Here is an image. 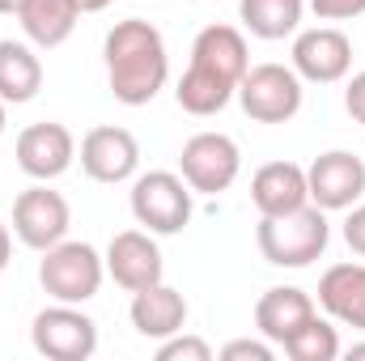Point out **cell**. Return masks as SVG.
<instances>
[{"mask_svg": "<svg viewBox=\"0 0 365 361\" xmlns=\"http://www.w3.org/2000/svg\"><path fill=\"white\" fill-rule=\"evenodd\" d=\"M158 361H212V349L200 340V336H166L162 345H158Z\"/></svg>", "mask_w": 365, "mask_h": 361, "instance_id": "obj_23", "label": "cell"}, {"mask_svg": "<svg viewBox=\"0 0 365 361\" xmlns=\"http://www.w3.org/2000/svg\"><path fill=\"white\" fill-rule=\"evenodd\" d=\"M310 315H319L314 310V298L306 289H293V285H276V289H268L255 302V327L272 345H284Z\"/></svg>", "mask_w": 365, "mask_h": 361, "instance_id": "obj_18", "label": "cell"}, {"mask_svg": "<svg viewBox=\"0 0 365 361\" xmlns=\"http://www.w3.org/2000/svg\"><path fill=\"white\" fill-rule=\"evenodd\" d=\"M30 340H34V349L43 357H51V361H86L98 349V323L81 306L56 302V306H47V310L34 315Z\"/></svg>", "mask_w": 365, "mask_h": 361, "instance_id": "obj_7", "label": "cell"}, {"mask_svg": "<svg viewBox=\"0 0 365 361\" xmlns=\"http://www.w3.org/2000/svg\"><path fill=\"white\" fill-rule=\"evenodd\" d=\"M221 357L225 361H272L276 349H272V340H230L221 349Z\"/></svg>", "mask_w": 365, "mask_h": 361, "instance_id": "obj_24", "label": "cell"}, {"mask_svg": "<svg viewBox=\"0 0 365 361\" xmlns=\"http://www.w3.org/2000/svg\"><path fill=\"white\" fill-rule=\"evenodd\" d=\"M4 106H9V102L0 98V136H4V128H9V111H4Z\"/></svg>", "mask_w": 365, "mask_h": 361, "instance_id": "obj_31", "label": "cell"}, {"mask_svg": "<svg viewBox=\"0 0 365 361\" xmlns=\"http://www.w3.org/2000/svg\"><path fill=\"white\" fill-rule=\"evenodd\" d=\"M319 306L327 319L365 332V264H331L319 280Z\"/></svg>", "mask_w": 365, "mask_h": 361, "instance_id": "obj_17", "label": "cell"}, {"mask_svg": "<svg viewBox=\"0 0 365 361\" xmlns=\"http://www.w3.org/2000/svg\"><path fill=\"white\" fill-rule=\"evenodd\" d=\"M344 243L365 260V204H353L349 217H344Z\"/></svg>", "mask_w": 365, "mask_h": 361, "instance_id": "obj_26", "label": "cell"}, {"mask_svg": "<svg viewBox=\"0 0 365 361\" xmlns=\"http://www.w3.org/2000/svg\"><path fill=\"white\" fill-rule=\"evenodd\" d=\"M191 187L175 171H149L132 179V217L149 234H179L191 221Z\"/></svg>", "mask_w": 365, "mask_h": 361, "instance_id": "obj_4", "label": "cell"}, {"mask_svg": "<svg viewBox=\"0 0 365 361\" xmlns=\"http://www.w3.org/2000/svg\"><path fill=\"white\" fill-rule=\"evenodd\" d=\"M77 162V141L64 123H30L17 136V166L38 183L60 179Z\"/></svg>", "mask_w": 365, "mask_h": 361, "instance_id": "obj_14", "label": "cell"}, {"mask_svg": "<svg viewBox=\"0 0 365 361\" xmlns=\"http://www.w3.org/2000/svg\"><path fill=\"white\" fill-rule=\"evenodd\" d=\"M302 77L293 73V64H255L247 68V77L238 81V102L247 111V119L255 123H289L302 111Z\"/></svg>", "mask_w": 365, "mask_h": 361, "instance_id": "obj_5", "label": "cell"}, {"mask_svg": "<svg viewBox=\"0 0 365 361\" xmlns=\"http://www.w3.org/2000/svg\"><path fill=\"white\" fill-rule=\"evenodd\" d=\"M280 349H284L293 361H336L340 357V336H336V327H331L327 319L310 315Z\"/></svg>", "mask_w": 365, "mask_h": 361, "instance_id": "obj_22", "label": "cell"}, {"mask_svg": "<svg viewBox=\"0 0 365 361\" xmlns=\"http://www.w3.org/2000/svg\"><path fill=\"white\" fill-rule=\"evenodd\" d=\"M162 272H166V264H162V251H158L149 230H119L110 238V247H106V276L119 289H128V293L149 289V285L162 280Z\"/></svg>", "mask_w": 365, "mask_h": 361, "instance_id": "obj_13", "label": "cell"}, {"mask_svg": "<svg viewBox=\"0 0 365 361\" xmlns=\"http://www.w3.org/2000/svg\"><path fill=\"white\" fill-rule=\"evenodd\" d=\"M255 243L272 268H310L327 251L331 225H327V213L319 204H302V208L280 213V217H259Z\"/></svg>", "mask_w": 365, "mask_h": 361, "instance_id": "obj_2", "label": "cell"}, {"mask_svg": "<svg viewBox=\"0 0 365 361\" xmlns=\"http://www.w3.org/2000/svg\"><path fill=\"white\" fill-rule=\"evenodd\" d=\"M73 4H77L81 13H102V9H106L110 0H73Z\"/></svg>", "mask_w": 365, "mask_h": 361, "instance_id": "obj_29", "label": "cell"}, {"mask_svg": "<svg viewBox=\"0 0 365 361\" xmlns=\"http://www.w3.org/2000/svg\"><path fill=\"white\" fill-rule=\"evenodd\" d=\"M43 90V60L34 56L30 43H13L0 39V98L21 106Z\"/></svg>", "mask_w": 365, "mask_h": 361, "instance_id": "obj_20", "label": "cell"}, {"mask_svg": "<svg viewBox=\"0 0 365 361\" xmlns=\"http://www.w3.org/2000/svg\"><path fill=\"white\" fill-rule=\"evenodd\" d=\"M9 260H13V234H9V225L0 221V272L9 268Z\"/></svg>", "mask_w": 365, "mask_h": 361, "instance_id": "obj_28", "label": "cell"}, {"mask_svg": "<svg viewBox=\"0 0 365 361\" xmlns=\"http://www.w3.org/2000/svg\"><path fill=\"white\" fill-rule=\"evenodd\" d=\"M21 9V0H0V13H17Z\"/></svg>", "mask_w": 365, "mask_h": 361, "instance_id": "obj_30", "label": "cell"}, {"mask_svg": "<svg viewBox=\"0 0 365 361\" xmlns=\"http://www.w3.org/2000/svg\"><path fill=\"white\" fill-rule=\"evenodd\" d=\"M81 171L93 183H110V187L136 179V171H140V141L128 128H115V123L90 128L86 141H81Z\"/></svg>", "mask_w": 365, "mask_h": 361, "instance_id": "obj_11", "label": "cell"}, {"mask_svg": "<svg viewBox=\"0 0 365 361\" xmlns=\"http://www.w3.org/2000/svg\"><path fill=\"white\" fill-rule=\"evenodd\" d=\"M353 68V43L336 26H314L293 39V73L314 86H336Z\"/></svg>", "mask_w": 365, "mask_h": 361, "instance_id": "obj_10", "label": "cell"}, {"mask_svg": "<svg viewBox=\"0 0 365 361\" xmlns=\"http://www.w3.org/2000/svg\"><path fill=\"white\" fill-rule=\"evenodd\" d=\"M128 315H132V327L145 340H166V336L182 332V323H187V298L179 289H170L166 280H158V285L132 293V310Z\"/></svg>", "mask_w": 365, "mask_h": 361, "instance_id": "obj_16", "label": "cell"}, {"mask_svg": "<svg viewBox=\"0 0 365 361\" xmlns=\"http://www.w3.org/2000/svg\"><path fill=\"white\" fill-rule=\"evenodd\" d=\"M238 171H242V153H238V141L225 132H195L179 153V175L200 195L230 191Z\"/></svg>", "mask_w": 365, "mask_h": 361, "instance_id": "obj_6", "label": "cell"}, {"mask_svg": "<svg viewBox=\"0 0 365 361\" xmlns=\"http://www.w3.org/2000/svg\"><path fill=\"white\" fill-rule=\"evenodd\" d=\"M365 357V345H353V349H349V361H361Z\"/></svg>", "mask_w": 365, "mask_h": 361, "instance_id": "obj_32", "label": "cell"}, {"mask_svg": "<svg viewBox=\"0 0 365 361\" xmlns=\"http://www.w3.org/2000/svg\"><path fill=\"white\" fill-rule=\"evenodd\" d=\"M306 187L310 204L323 213H344L365 195V162L349 149H327L306 166Z\"/></svg>", "mask_w": 365, "mask_h": 361, "instance_id": "obj_9", "label": "cell"}, {"mask_svg": "<svg viewBox=\"0 0 365 361\" xmlns=\"http://www.w3.org/2000/svg\"><path fill=\"white\" fill-rule=\"evenodd\" d=\"M251 204L259 208V217H280V213H293V208L310 204L306 166H297V162H268V166H259L255 179H251Z\"/></svg>", "mask_w": 365, "mask_h": 361, "instance_id": "obj_15", "label": "cell"}, {"mask_svg": "<svg viewBox=\"0 0 365 361\" xmlns=\"http://www.w3.org/2000/svg\"><path fill=\"white\" fill-rule=\"evenodd\" d=\"M310 9L319 21H349L365 13V0H310Z\"/></svg>", "mask_w": 365, "mask_h": 361, "instance_id": "obj_25", "label": "cell"}, {"mask_svg": "<svg viewBox=\"0 0 365 361\" xmlns=\"http://www.w3.org/2000/svg\"><path fill=\"white\" fill-rule=\"evenodd\" d=\"M77 17H81V9L73 0H21V9H17L26 39L43 51L68 43V34L77 30Z\"/></svg>", "mask_w": 365, "mask_h": 361, "instance_id": "obj_19", "label": "cell"}, {"mask_svg": "<svg viewBox=\"0 0 365 361\" xmlns=\"http://www.w3.org/2000/svg\"><path fill=\"white\" fill-rule=\"evenodd\" d=\"M238 13H242V26H247L255 39L276 43V39H289V34L302 26L306 0H242Z\"/></svg>", "mask_w": 365, "mask_h": 361, "instance_id": "obj_21", "label": "cell"}, {"mask_svg": "<svg viewBox=\"0 0 365 361\" xmlns=\"http://www.w3.org/2000/svg\"><path fill=\"white\" fill-rule=\"evenodd\" d=\"M102 56H106L110 93H115L123 106H149L158 93L166 90V81H170L166 39H162V30H158L153 21H145V17L119 21V26L106 34Z\"/></svg>", "mask_w": 365, "mask_h": 361, "instance_id": "obj_1", "label": "cell"}, {"mask_svg": "<svg viewBox=\"0 0 365 361\" xmlns=\"http://www.w3.org/2000/svg\"><path fill=\"white\" fill-rule=\"evenodd\" d=\"M187 68H195V73H204V77H212V81H221V86H230L238 93V81L251 68L247 34L234 30V26H204L191 43V64Z\"/></svg>", "mask_w": 365, "mask_h": 361, "instance_id": "obj_12", "label": "cell"}, {"mask_svg": "<svg viewBox=\"0 0 365 361\" xmlns=\"http://www.w3.org/2000/svg\"><path fill=\"white\" fill-rule=\"evenodd\" d=\"M344 106H349V115L365 128V73H353V81L344 90Z\"/></svg>", "mask_w": 365, "mask_h": 361, "instance_id": "obj_27", "label": "cell"}, {"mask_svg": "<svg viewBox=\"0 0 365 361\" xmlns=\"http://www.w3.org/2000/svg\"><path fill=\"white\" fill-rule=\"evenodd\" d=\"M68 225H73V208L47 183H34V187H26L13 200V234L30 251H47V247L64 243L68 238Z\"/></svg>", "mask_w": 365, "mask_h": 361, "instance_id": "obj_8", "label": "cell"}, {"mask_svg": "<svg viewBox=\"0 0 365 361\" xmlns=\"http://www.w3.org/2000/svg\"><path fill=\"white\" fill-rule=\"evenodd\" d=\"M102 276H106V260L93 251L90 243H56L43 251V264H38V280L43 289L56 298V302H90L102 289Z\"/></svg>", "mask_w": 365, "mask_h": 361, "instance_id": "obj_3", "label": "cell"}]
</instances>
